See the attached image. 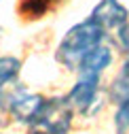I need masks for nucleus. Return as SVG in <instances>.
I'll list each match as a JSON object with an SVG mask.
<instances>
[{"label":"nucleus","mask_w":129,"mask_h":134,"mask_svg":"<svg viewBox=\"0 0 129 134\" xmlns=\"http://www.w3.org/2000/svg\"><path fill=\"white\" fill-rule=\"evenodd\" d=\"M104 38H106V32L95 21H91L87 17L85 21L74 24L66 34H63V38L57 45L55 58H57V62L61 66H66L68 70H76L78 62L83 60L93 47L102 45Z\"/></svg>","instance_id":"1"},{"label":"nucleus","mask_w":129,"mask_h":134,"mask_svg":"<svg viewBox=\"0 0 129 134\" xmlns=\"http://www.w3.org/2000/svg\"><path fill=\"white\" fill-rule=\"evenodd\" d=\"M72 107L66 98L44 100L30 126L40 134H68L72 128Z\"/></svg>","instance_id":"2"},{"label":"nucleus","mask_w":129,"mask_h":134,"mask_svg":"<svg viewBox=\"0 0 129 134\" xmlns=\"http://www.w3.org/2000/svg\"><path fill=\"white\" fill-rule=\"evenodd\" d=\"M100 79L93 75H78V81L74 83V87L66 96L72 109L80 111L83 115H93L100 109Z\"/></svg>","instance_id":"3"},{"label":"nucleus","mask_w":129,"mask_h":134,"mask_svg":"<svg viewBox=\"0 0 129 134\" xmlns=\"http://www.w3.org/2000/svg\"><path fill=\"white\" fill-rule=\"evenodd\" d=\"M89 19L95 21L104 32H114L129 21V9L121 0H100L91 9Z\"/></svg>","instance_id":"4"},{"label":"nucleus","mask_w":129,"mask_h":134,"mask_svg":"<svg viewBox=\"0 0 129 134\" xmlns=\"http://www.w3.org/2000/svg\"><path fill=\"white\" fill-rule=\"evenodd\" d=\"M44 102V98L40 94H32V92H15L11 96H7V104H9V113L21 124H32L36 113L40 111Z\"/></svg>","instance_id":"5"},{"label":"nucleus","mask_w":129,"mask_h":134,"mask_svg":"<svg viewBox=\"0 0 129 134\" xmlns=\"http://www.w3.org/2000/svg\"><path fill=\"white\" fill-rule=\"evenodd\" d=\"M112 62H114V53H112V49L102 43V45H98V47H93L91 51L78 62L76 70H78V75L102 77V72H104L106 68H110Z\"/></svg>","instance_id":"6"},{"label":"nucleus","mask_w":129,"mask_h":134,"mask_svg":"<svg viewBox=\"0 0 129 134\" xmlns=\"http://www.w3.org/2000/svg\"><path fill=\"white\" fill-rule=\"evenodd\" d=\"M108 98L112 104H127L129 102V60L119 68L117 77L112 79L110 87H108Z\"/></svg>","instance_id":"7"},{"label":"nucleus","mask_w":129,"mask_h":134,"mask_svg":"<svg viewBox=\"0 0 129 134\" xmlns=\"http://www.w3.org/2000/svg\"><path fill=\"white\" fill-rule=\"evenodd\" d=\"M21 70V62L13 55H0V92L4 85L13 83Z\"/></svg>","instance_id":"8"},{"label":"nucleus","mask_w":129,"mask_h":134,"mask_svg":"<svg viewBox=\"0 0 129 134\" xmlns=\"http://www.w3.org/2000/svg\"><path fill=\"white\" fill-rule=\"evenodd\" d=\"M114 130H117V134H129V102L117 107V111H114Z\"/></svg>","instance_id":"9"},{"label":"nucleus","mask_w":129,"mask_h":134,"mask_svg":"<svg viewBox=\"0 0 129 134\" xmlns=\"http://www.w3.org/2000/svg\"><path fill=\"white\" fill-rule=\"evenodd\" d=\"M117 41H119L121 51H123V53L127 55V60H129V21L117 30Z\"/></svg>","instance_id":"10"},{"label":"nucleus","mask_w":129,"mask_h":134,"mask_svg":"<svg viewBox=\"0 0 129 134\" xmlns=\"http://www.w3.org/2000/svg\"><path fill=\"white\" fill-rule=\"evenodd\" d=\"M32 134H40V132H32Z\"/></svg>","instance_id":"11"},{"label":"nucleus","mask_w":129,"mask_h":134,"mask_svg":"<svg viewBox=\"0 0 129 134\" xmlns=\"http://www.w3.org/2000/svg\"><path fill=\"white\" fill-rule=\"evenodd\" d=\"M0 134H2V132H0Z\"/></svg>","instance_id":"12"},{"label":"nucleus","mask_w":129,"mask_h":134,"mask_svg":"<svg viewBox=\"0 0 129 134\" xmlns=\"http://www.w3.org/2000/svg\"><path fill=\"white\" fill-rule=\"evenodd\" d=\"M127 2H129V0H127Z\"/></svg>","instance_id":"13"}]
</instances>
